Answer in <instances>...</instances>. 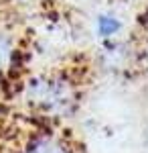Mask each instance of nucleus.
Wrapping results in <instances>:
<instances>
[{
    "label": "nucleus",
    "instance_id": "1",
    "mask_svg": "<svg viewBox=\"0 0 148 153\" xmlns=\"http://www.w3.org/2000/svg\"><path fill=\"white\" fill-rule=\"evenodd\" d=\"M118 29H120V23H118L116 19H110V16H102V19H100V33H102L103 37L116 33Z\"/></svg>",
    "mask_w": 148,
    "mask_h": 153
},
{
    "label": "nucleus",
    "instance_id": "2",
    "mask_svg": "<svg viewBox=\"0 0 148 153\" xmlns=\"http://www.w3.org/2000/svg\"><path fill=\"white\" fill-rule=\"evenodd\" d=\"M33 153H61V151H59V147H55V145H51V143H47V141H41V143L34 145Z\"/></svg>",
    "mask_w": 148,
    "mask_h": 153
}]
</instances>
